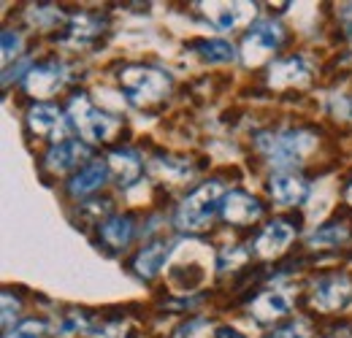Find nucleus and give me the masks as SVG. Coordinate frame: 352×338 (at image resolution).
<instances>
[{
	"label": "nucleus",
	"instance_id": "obj_30",
	"mask_svg": "<svg viewBox=\"0 0 352 338\" xmlns=\"http://www.w3.org/2000/svg\"><path fill=\"white\" fill-rule=\"evenodd\" d=\"M342 14H344V19H350V22H352V3H347V5H344V11H342Z\"/></svg>",
	"mask_w": 352,
	"mask_h": 338
},
{
	"label": "nucleus",
	"instance_id": "obj_10",
	"mask_svg": "<svg viewBox=\"0 0 352 338\" xmlns=\"http://www.w3.org/2000/svg\"><path fill=\"white\" fill-rule=\"evenodd\" d=\"M28 125L30 130L36 133V135H44V138H57V144L60 141H68L65 138V117L60 114V109H54V106H49V103H41V106H33L30 111H28Z\"/></svg>",
	"mask_w": 352,
	"mask_h": 338
},
{
	"label": "nucleus",
	"instance_id": "obj_5",
	"mask_svg": "<svg viewBox=\"0 0 352 338\" xmlns=\"http://www.w3.org/2000/svg\"><path fill=\"white\" fill-rule=\"evenodd\" d=\"M282 43V27L276 22H258L241 41V60L244 65H261L268 54Z\"/></svg>",
	"mask_w": 352,
	"mask_h": 338
},
{
	"label": "nucleus",
	"instance_id": "obj_28",
	"mask_svg": "<svg viewBox=\"0 0 352 338\" xmlns=\"http://www.w3.org/2000/svg\"><path fill=\"white\" fill-rule=\"evenodd\" d=\"M19 46H22L19 33L6 30V33H3V63H11V57H16V54H19Z\"/></svg>",
	"mask_w": 352,
	"mask_h": 338
},
{
	"label": "nucleus",
	"instance_id": "obj_8",
	"mask_svg": "<svg viewBox=\"0 0 352 338\" xmlns=\"http://www.w3.org/2000/svg\"><path fill=\"white\" fill-rule=\"evenodd\" d=\"M309 181L293 170H279L268 181V192L279 206H301L309 198Z\"/></svg>",
	"mask_w": 352,
	"mask_h": 338
},
{
	"label": "nucleus",
	"instance_id": "obj_16",
	"mask_svg": "<svg viewBox=\"0 0 352 338\" xmlns=\"http://www.w3.org/2000/svg\"><path fill=\"white\" fill-rule=\"evenodd\" d=\"M250 314L258 319V322H276L282 317L290 314V297L279 290H271V293H263L252 300L250 306Z\"/></svg>",
	"mask_w": 352,
	"mask_h": 338
},
{
	"label": "nucleus",
	"instance_id": "obj_27",
	"mask_svg": "<svg viewBox=\"0 0 352 338\" xmlns=\"http://www.w3.org/2000/svg\"><path fill=\"white\" fill-rule=\"evenodd\" d=\"M247 260V249H241V247H233V249H225L220 254V271H228V268H239L241 262Z\"/></svg>",
	"mask_w": 352,
	"mask_h": 338
},
{
	"label": "nucleus",
	"instance_id": "obj_13",
	"mask_svg": "<svg viewBox=\"0 0 352 338\" xmlns=\"http://www.w3.org/2000/svg\"><path fill=\"white\" fill-rule=\"evenodd\" d=\"M87 155V144H82V141H60L57 146H52L46 152V168L52 173H65V170L76 168L79 163H85Z\"/></svg>",
	"mask_w": 352,
	"mask_h": 338
},
{
	"label": "nucleus",
	"instance_id": "obj_31",
	"mask_svg": "<svg viewBox=\"0 0 352 338\" xmlns=\"http://www.w3.org/2000/svg\"><path fill=\"white\" fill-rule=\"evenodd\" d=\"M331 338H352L350 333H347V330H342V333H333V336Z\"/></svg>",
	"mask_w": 352,
	"mask_h": 338
},
{
	"label": "nucleus",
	"instance_id": "obj_12",
	"mask_svg": "<svg viewBox=\"0 0 352 338\" xmlns=\"http://www.w3.org/2000/svg\"><path fill=\"white\" fill-rule=\"evenodd\" d=\"M65 71L57 63H44V65H33L25 76V89L33 98H49L52 92H57V87L63 84Z\"/></svg>",
	"mask_w": 352,
	"mask_h": 338
},
{
	"label": "nucleus",
	"instance_id": "obj_11",
	"mask_svg": "<svg viewBox=\"0 0 352 338\" xmlns=\"http://www.w3.org/2000/svg\"><path fill=\"white\" fill-rule=\"evenodd\" d=\"M293 236H296V230H293L290 222H285V219H274V222L265 225V230L258 236V241H255V254H258V257H265V260H271V257L282 254L287 247H290Z\"/></svg>",
	"mask_w": 352,
	"mask_h": 338
},
{
	"label": "nucleus",
	"instance_id": "obj_19",
	"mask_svg": "<svg viewBox=\"0 0 352 338\" xmlns=\"http://www.w3.org/2000/svg\"><path fill=\"white\" fill-rule=\"evenodd\" d=\"M100 236L114 249L125 247L133 236V219L131 216H111V219H106L103 227H100Z\"/></svg>",
	"mask_w": 352,
	"mask_h": 338
},
{
	"label": "nucleus",
	"instance_id": "obj_1",
	"mask_svg": "<svg viewBox=\"0 0 352 338\" xmlns=\"http://www.w3.org/2000/svg\"><path fill=\"white\" fill-rule=\"evenodd\" d=\"M222 198H225V187L220 181L201 184L182 201V206L176 212V227L190 230V233L204 230L212 222V216L217 214V209H222Z\"/></svg>",
	"mask_w": 352,
	"mask_h": 338
},
{
	"label": "nucleus",
	"instance_id": "obj_22",
	"mask_svg": "<svg viewBox=\"0 0 352 338\" xmlns=\"http://www.w3.org/2000/svg\"><path fill=\"white\" fill-rule=\"evenodd\" d=\"M100 30H103L100 22L92 19V16H87V14H85V16H76V19L68 22V38H71V41H79V43L92 41Z\"/></svg>",
	"mask_w": 352,
	"mask_h": 338
},
{
	"label": "nucleus",
	"instance_id": "obj_26",
	"mask_svg": "<svg viewBox=\"0 0 352 338\" xmlns=\"http://www.w3.org/2000/svg\"><path fill=\"white\" fill-rule=\"evenodd\" d=\"M268 338H311V333H309L307 322H290V325L274 330Z\"/></svg>",
	"mask_w": 352,
	"mask_h": 338
},
{
	"label": "nucleus",
	"instance_id": "obj_32",
	"mask_svg": "<svg viewBox=\"0 0 352 338\" xmlns=\"http://www.w3.org/2000/svg\"><path fill=\"white\" fill-rule=\"evenodd\" d=\"M350 203H352V187H350Z\"/></svg>",
	"mask_w": 352,
	"mask_h": 338
},
{
	"label": "nucleus",
	"instance_id": "obj_25",
	"mask_svg": "<svg viewBox=\"0 0 352 338\" xmlns=\"http://www.w3.org/2000/svg\"><path fill=\"white\" fill-rule=\"evenodd\" d=\"M16 314H19V300L11 293H3V330L6 333H11V322Z\"/></svg>",
	"mask_w": 352,
	"mask_h": 338
},
{
	"label": "nucleus",
	"instance_id": "obj_21",
	"mask_svg": "<svg viewBox=\"0 0 352 338\" xmlns=\"http://www.w3.org/2000/svg\"><path fill=\"white\" fill-rule=\"evenodd\" d=\"M192 49H195L204 60H209V63H230V60H236V49H233L228 41H222V38L195 41L192 43Z\"/></svg>",
	"mask_w": 352,
	"mask_h": 338
},
{
	"label": "nucleus",
	"instance_id": "obj_18",
	"mask_svg": "<svg viewBox=\"0 0 352 338\" xmlns=\"http://www.w3.org/2000/svg\"><path fill=\"white\" fill-rule=\"evenodd\" d=\"M106 173H109V166H103V163H89L87 168H82L71 181H68V192H71L74 198H82V195L95 192V190L106 181Z\"/></svg>",
	"mask_w": 352,
	"mask_h": 338
},
{
	"label": "nucleus",
	"instance_id": "obj_3",
	"mask_svg": "<svg viewBox=\"0 0 352 338\" xmlns=\"http://www.w3.org/2000/svg\"><path fill=\"white\" fill-rule=\"evenodd\" d=\"M314 135L301 133V130H287V133H263L258 138V149L276 166V168L287 170L296 168L314 146Z\"/></svg>",
	"mask_w": 352,
	"mask_h": 338
},
{
	"label": "nucleus",
	"instance_id": "obj_4",
	"mask_svg": "<svg viewBox=\"0 0 352 338\" xmlns=\"http://www.w3.org/2000/svg\"><path fill=\"white\" fill-rule=\"evenodd\" d=\"M68 122L79 130V135L89 144H100V141H111L120 122L109 114H103L100 109L92 106L87 95H76L68 103Z\"/></svg>",
	"mask_w": 352,
	"mask_h": 338
},
{
	"label": "nucleus",
	"instance_id": "obj_15",
	"mask_svg": "<svg viewBox=\"0 0 352 338\" xmlns=\"http://www.w3.org/2000/svg\"><path fill=\"white\" fill-rule=\"evenodd\" d=\"M309 82V65L301 57H287L271 65L268 84L271 87H301Z\"/></svg>",
	"mask_w": 352,
	"mask_h": 338
},
{
	"label": "nucleus",
	"instance_id": "obj_17",
	"mask_svg": "<svg viewBox=\"0 0 352 338\" xmlns=\"http://www.w3.org/2000/svg\"><path fill=\"white\" fill-rule=\"evenodd\" d=\"M109 170L114 173V179L122 184V187H131L133 181L141 176V157L133 152V149H114L109 155Z\"/></svg>",
	"mask_w": 352,
	"mask_h": 338
},
{
	"label": "nucleus",
	"instance_id": "obj_6",
	"mask_svg": "<svg viewBox=\"0 0 352 338\" xmlns=\"http://www.w3.org/2000/svg\"><path fill=\"white\" fill-rule=\"evenodd\" d=\"M198 8L220 33H233L236 27L252 22L258 11L255 3H198Z\"/></svg>",
	"mask_w": 352,
	"mask_h": 338
},
{
	"label": "nucleus",
	"instance_id": "obj_14",
	"mask_svg": "<svg viewBox=\"0 0 352 338\" xmlns=\"http://www.w3.org/2000/svg\"><path fill=\"white\" fill-rule=\"evenodd\" d=\"M171 249H174L171 241H155V244L144 247L141 252L135 254V260H133V271H135V276H141V279H155V276L160 273V268L166 265V260H168Z\"/></svg>",
	"mask_w": 352,
	"mask_h": 338
},
{
	"label": "nucleus",
	"instance_id": "obj_20",
	"mask_svg": "<svg viewBox=\"0 0 352 338\" xmlns=\"http://www.w3.org/2000/svg\"><path fill=\"white\" fill-rule=\"evenodd\" d=\"M347 236H350V230H347V225H344V222H328V225H322L320 230H314V233H311L309 247H314V249L339 247L342 241H347Z\"/></svg>",
	"mask_w": 352,
	"mask_h": 338
},
{
	"label": "nucleus",
	"instance_id": "obj_29",
	"mask_svg": "<svg viewBox=\"0 0 352 338\" xmlns=\"http://www.w3.org/2000/svg\"><path fill=\"white\" fill-rule=\"evenodd\" d=\"M214 338H244L236 328H217L214 330Z\"/></svg>",
	"mask_w": 352,
	"mask_h": 338
},
{
	"label": "nucleus",
	"instance_id": "obj_9",
	"mask_svg": "<svg viewBox=\"0 0 352 338\" xmlns=\"http://www.w3.org/2000/svg\"><path fill=\"white\" fill-rule=\"evenodd\" d=\"M220 212H222V219L230 222V225H252L263 214V209H261V203L252 195H247L241 190H230L222 198Z\"/></svg>",
	"mask_w": 352,
	"mask_h": 338
},
{
	"label": "nucleus",
	"instance_id": "obj_7",
	"mask_svg": "<svg viewBox=\"0 0 352 338\" xmlns=\"http://www.w3.org/2000/svg\"><path fill=\"white\" fill-rule=\"evenodd\" d=\"M350 300H352V279L344 276V273L325 276L311 290V306H317L320 311H339Z\"/></svg>",
	"mask_w": 352,
	"mask_h": 338
},
{
	"label": "nucleus",
	"instance_id": "obj_24",
	"mask_svg": "<svg viewBox=\"0 0 352 338\" xmlns=\"http://www.w3.org/2000/svg\"><path fill=\"white\" fill-rule=\"evenodd\" d=\"M82 328H85V317H82L79 311H74V314H68L65 319H60L52 333L57 338H65V336H71V333H76V330H82Z\"/></svg>",
	"mask_w": 352,
	"mask_h": 338
},
{
	"label": "nucleus",
	"instance_id": "obj_23",
	"mask_svg": "<svg viewBox=\"0 0 352 338\" xmlns=\"http://www.w3.org/2000/svg\"><path fill=\"white\" fill-rule=\"evenodd\" d=\"M46 322L41 319H25L22 325H16L11 333H6L3 338H44Z\"/></svg>",
	"mask_w": 352,
	"mask_h": 338
},
{
	"label": "nucleus",
	"instance_id": "obj_2",
	"mask_svg": "<svg viewBox=\"0 0 352 338\" xmlns=\"http://www.w3.org/2000/svg\"><path fill=\"white\" fill-rule=\"evenodd\" d=\"M120 84H122L128 103L144 109V106H152V103L166 98V92L171 89V76L157 71V68L131 65L120 74Z\"/></svg>",
	"mask_w": 352,
	"mask_h": 338
}]
</instances>
